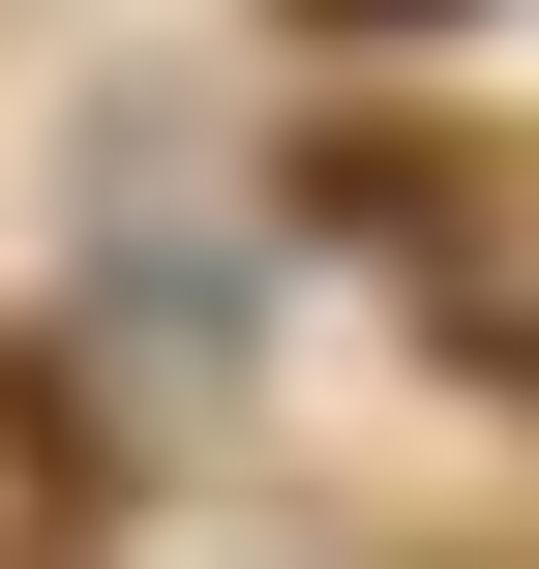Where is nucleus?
<instances>
[{
  "mask_svg": "<svg viewBox=\"0 0 539 569\" xmlns=\"http://www.w3.org/2000/svg\"><path fill=\"white\" fill-rule=\"evenodd\" d=\"M0 480H30V510H120V480H150V390H90L60 330H0Z\"/></svg>",
  "mask_w": 539,
  "mask_h": 569,
  "instance_id": "1",
  "label": "nucleus"
},
{
  "mask_svg": "<svg viewBox=\"0 0 539 569\" xmlns=\"http://www.w3.org/2000/svg\"><path fill=\"white\" fill-rule=\"evenodd\" d=\"M300 30H450V0H300Z\"/></svg>",
  "mask_w": 539,
  "mask_h": 569,
  "instance_id": "2",
  "label": "nucleus"
}]
</instances>
